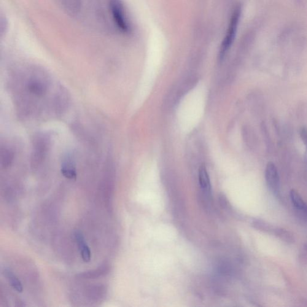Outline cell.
Returning a JSON list of instances; mask_svg holds the SVG:
<instances>
[{
    "label": "cell",
    "instance_id": "obj_1",
    "mask_svg": "<svg viewBox=\"0 0 307 307\" xmlns=\"http://www.w3.org/2000/svg\"><path fill=\"white\" fill-rule=\"evenodd\" d=\"M13 91L19 114L26 118L58 115L67 106V94L60 86L53 85L47 73L29 67L17 74Z\"/></svg>",
    "mask_w": 307,
    "mask_h": 307
},
{
    "label": "cell",
    "instance_id": "obj_2",
    "mask_svg": "<svg viewBox=\"0 0 307 307\" xmlns=\"http://www.w3.org/2000/svg\"><path fill=\"white\" fill-rule=\"evenodd\" d=\"M113 20L118 29L125 34H130L132 28L128 13L121 0H108Z\"/></svg>",
    "mask_w": 307,
    "mask_h": 307
},
{
    "label": "cell",
    "instance_id": "obj_3",
    "mask_svg": "<svg viewBox=\"0 0 307 307\" xmlns=\"http://www.w3.org/2000/svg\"><path fill=\"white\" fill-rule=\"evenodd\" d=\"M51 144V137L46 133H40L34 137L31 154V166L39 168L47 157Z\"/></svg>",
    "mask_w": 307,
    "mask_h": 307
},
{
    "label": "cell",
    "instance_id": "obj_4",
    "mask_svg": "<svg viewBox=\"0 0 307 307\" xmlns=\"http://www.w3.org/2000/svg\"><path fill=\"white\" fill-rule=\"evenodd\" d=\"M241 9L240 7H236L234 10L232 15L230 18V26L226 32L224 40H223L222 45H221L219 53V58L222 60L223 58L230 50L233 40L235 39L237 28H238L239 19L241 17Z\"/></svg>",
    "mask_w": 307,
    "mask_h": 307
},
{
    "label": "cell",
    "instance_id": "obj_5",
    "mask_svg": "<svg viewBox=\"0 0 307 307\" xmlns=\"http://www.w3.org/2000/svg\"><path fill=\"white\" fill-rule=\"evenodd\" d=\"M265 179L268 187L275 195L280 192V177L278 170L275 164L269 162L265 169Z\"/></svg>",
    "mask_w": 307,
    "mask_h": 307
},
{
    "label": "cell",
    "instance_id": "obj_6",
    "mask_svg": "<svg viewBox=\"0 0 307 307\" xmlns=\"http://www.w3.org/2000/svg\"><path fill=\"white\" fill-rule=\"evenodd\" d=\"M61 174L63 176L69 179H76L77 173L75 167L74 158L71 155H67L62 161Z\"/></svg>",
    "mask_w": 307,
    "mask_h": 307
},
{
    "label": "cell",
    "instance_id": "obj_7",
    "mask_svg": "<svg viewBox=\"0 0 307 307\" xmlns=\"http://www.w3.org/2000/svg\"><path fill=\"white\" fill-rule=\"evenodd\" d=\"M75 239L79 247V250L83 261L85 262H89L91 260V253L90 249L89 248L87 242L85 241L81 231L77 230L75 232Z\"/></svg>",
    "mask_w": 307,
    "mask_h": 307
},
{
    "label": "cell",
    "instance_id": "obj_8",
    "mask_svg": "<svg viewBox=\"0 0 307 307\" xmlns=\"http://www.w3.org/2000/svg\"><path fill=\"white\" fill-rule=\"evenodd\" d=\"M110 266L108 264H104L98 268L94 270L82 272L77 275L78 279L90 280L96 279L108 274L110 271Z\"/></svg>",
    "mask_w": 307,
    "mask_h": 307
},
{
    "label": "cell",
    "instance_id": "obj_9",
    "mask_svg": "<svg viewBox=\"0 0 307 307\" xmlns=\"http://www.w3.org/2000/svg\"><path fill=\"white\" fill-rule=\"evenodd\" d=\"M15 154L13 150L6 145L1 148V165L2 168L6 169L12 165L14 160Z\"/></svg>",
    "mask_w": 307,
    "mask_h": 307
},
{
    "label": "cell",
    "instance_id": "obj_10",
    "mask_svg": "<svg viewBox=\"0 0 307 307\" xmlns=\"http://www.w3.org/2000/svg\"><path fill=\"white\" fill-rule=\"evenodd\" d=\"M199 181L201 187L204 193L206 195H209L211 193V182H210L209 177L205 167L201 166L199 172Z\"/></svg>",
    "mask_w": 307,
    "mask_h": 307
},
{
    "label": "cell",
    "instance_id": "obj_11",
    "mask_svg": "<svg viewBox=\"0 0 307 307\" xmlns=\"http://www.w3.org/2000/svg\"><path fill=\"white\" fill-rule=\"evenodd\" d=\"M290 198L293 206L298 211L303 212L307 217V204L302 198L300 194L295 190H292L290 192Z\"/></svg>",
    "mask_w": 307,
    "mask_h": 307
},
{
    "label": "cell",
    "instance_id": "obj_12",
    "mask_svg": "<svg viewBox=\"0 0 307 307\" xmlns=\"http://www.w3.org/2000/svg\"><path fill=\"white\" fill-rule=\"evenodd\" d=\"M106 291L105 288L102 285H94L91 286L90 289H88L87 295L90 301L96 303V302L101 301L105 297Z\"/></svg>",
    "mask_w": 307,
    "mask_h": 307
},
{
    "label": "cell",
    "instance_id": "obj_13",
    "mask_svg": "<svg viewBox=\"0 0 307 307\" xmlns=\"http://www.w3.org/2000/svg\"><path fill=\"white\" fill-rule=\"evenodd\" d=\"M3 274L13 289H15L19 293L23 292V286L22 283H21L18 277L11 270H10L9 269H4Z\"/></svg>",
    "mask_w": 307,
    "mask_h": 307
},
{
    "label": "cell",
    "instance_id": "obj_14",
    "mask_svg": "<svg viewBox=\"0 0 307 307\" xmlns=\"http://www.w3.org/2000/svg\"><path fill=\"white\" fill-rule=\"evenodd\" d=\"M273 232L275 235L279 237L280 238L287 242H292L294 240L292 234L289 231L284 230V229H275Z\"/></svg>",
    "mask_w": 307,
    "mask_h": 307
},
{
    "label": "cell",
    "instance_id": "obj_15",
    "mask_svg": "<svg viewBox=\"0 0 307 307\" xmlns=\"http://www.w3.org/2000/svg\"><path fill=\"white\" fill-rule=\"evenodd\" d=\"M7 29V21L6 18L1 16V20H0V34H1V37H2L4 34L6 33Z\"/></svg>",
    "mask_w": 307,
    "mask_h": 307
},
{
    "label": "cell",
    "instance_id": "obj_16",
    "mask_svg": "<svg viewBox=\"0 0 307 307\" xmlns=\"http://www.w3.org/2000/svg\"><path fill=\"white\" fill-rule=\"evenodd\" d=\"M300 136L304 144L305 145L306 151H307V128L303 127L300 130Z\"/></svg>",
    "mask_w": 307,
    "mask_h": 307
}]
</instances>
